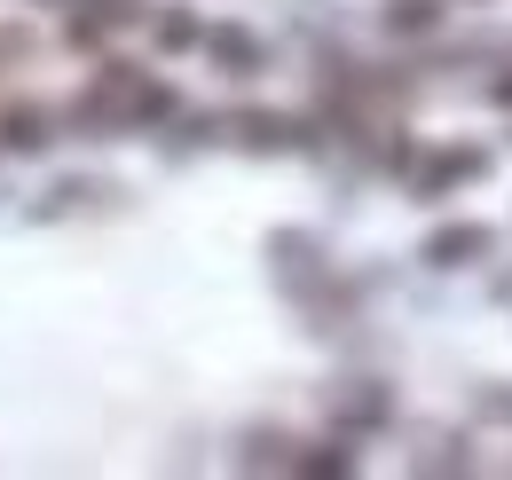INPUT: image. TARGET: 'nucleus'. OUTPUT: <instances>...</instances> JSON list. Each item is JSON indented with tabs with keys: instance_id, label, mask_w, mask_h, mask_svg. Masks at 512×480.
<instances>
[{
	"instance_id": "obj_1",
	"label": "nucleus",
	"mask_w": 512,
	"mask_h": 480,
	"mask_svg": "<svg viewBox=\"0 0 512 480\" xmlns=\"http://www.w3.org/2000/svg\"><path fill=\"white\" fill-rule=\"evenodd\" d=\"M465 252L481 260V252H489V237H481V229H442V237L426 244V260H434V268H465Z\"/></svg>"
},
{
	"instance_id": "obj_2",
	"label": "nucleus",
	"mask_w": 512,
	"mask_h": 480,
	"mask_svg": "<svg viewBox=\"0 0 512 480\" xmlns=\"http://www.w3.org/2000/svg\"><path fill=\"white\" fill-rule=\"evenodd\" d=\"M0 142H8V150H40V142H48L40 111H8V119H0Z\"/></svg>"
}]
</instances>
